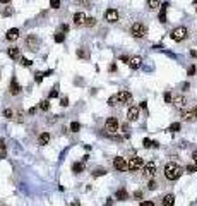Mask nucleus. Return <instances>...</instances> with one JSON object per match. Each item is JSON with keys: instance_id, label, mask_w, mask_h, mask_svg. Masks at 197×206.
Masks as SVG:
<instances>
[{"instance_id": "1", "label": "nucleus", "mask_w": 197, "mask_h": 206, "mask_svg": "<svg viewBox=\"0 0 197 206\" xmlns=\"http://www.w3.org/2000/svg\"><path fill=\"white\" fill-rule=\"evenodd\" d=\"M182 174H183V170H182V167L178 163H175V162H168V163L165 165V177L168 180H176L180 179Z\"/></svg>"}, {"instance_id": "2", "label": "nucleus", "mask_w": 197, "mask_h": 206, "mask_svg": "<svg viewBox=\"0 0 197 206\" xmlns=\"http://www.w3.org/2000/svg\"><path fill=\"white\" fill-rule=\"evenodd\" d=\"M146 33H148V28L144 26L142 22H134L132 28H130V34L134 38H144Z\"/></svg>"}, {"instance_id": "3", "label": "nucleus", "mask_w": 197, "mask_h": 206, "mask_svg": "<svg viewBox=\"0 0 197 206\" xmlns=\"http://www.w3.org/2000/svg\"><path fill=\"white\" fill-rule=\"evenodd\" d=\"M187 34H189V31H187V28H183V26H178V28H175L173 31H171V40L173 41H183L187 38Z\"/></svg>"}, {"instance_id": "4", "label": "nucleus", "mask_w": 197, "mask_h": 206, "mask_svg": "<svg viewBox=\"0 0 197 206\" xmlns=\"http://www.w3.org/2000/svg\"><path fill=\"white\" fill-rule=\"evenodd\" d=\"M118 127H120V122H118V119H115V117H110V119H106V122H105V129H106L110 134L118 132Z\"/></svg>"}, {"instance_id": "5", "label": "nucleus", "mask_w": 197, "mask_h": 206, "mask_svg": "<svg viewBox=\"0 0 197 206\" xmlns=\"http://www.w3.org/2000/svg\"><path fill=\"white\" fill-rule=\"evenodd\" d=\"M115 96H117V103H120V105H127V103L132 101V93L130 91L122 90V91H118Z\"/></svg>"}, {"instance_id": "6", "label": "nucleus", "mask_w": 197, "mask_h": 206, "mask_svg": "<svg viewBox=\"0 0 197 206\" xmlns=\"http://www.w3.org/2000/svg\"><path fill=\"white\" fill-rule=\"evenodd\" d=\"M144 165V160L141 158V156H134V158H130V162L127 163V170H130V172H137L139 168H142Z\"/></svg>"}, {"instance_id": "7", "label": "nucleus", "mask_w": 197, "mask_h": 206, "mask_svg": "<svg viewBox=\"0 0 197 206\" xmlns=\"http://www.w3.org/2000/svg\"><path fill=\"white\" fill-rule=\"evenodd\" d=\"M142 174H144V177L153 179V177L156 175V165H154V162H148L146 165H142Z\"/></svg>"}, {"instance_id": "8", "label": "nucleus", "mask_w": 197, "mask_h": 206, "mask_svg": "<svg viewBox=\"0 0 197 206\" xmlns=\"http://www.w3.org/2000/svg\"><path fill=\"white\" fill-rule=\"evenodd\" d=\"M26 47H27V50H33V52H36L38 47H40V40H38L34 34H29V36L26 38Z\"/></svg>"}, {"instance_id": "9", "label": "nucleus", "mask_w": 197, "mask_h": 206, "mask_svg": "<svg viewBox=\"0 0 197 206\" xmlns=\"http://www.w3.org/2000/svg\"><path fill=\"white\" fill-rule=\"evenodd\" d=\"M113 168L117 170V172H125V170H127V162H125V158L117 156V158L113 160Z\"/></svg>"}, {"instance_id": "10", "label": "nucleus", "mask_w": 197, "mask_h": 206, "mask_svg": "<svg viewBox=\"0 0 197 206\" xmlns=\"http://www.w3.org/2000/svg\"><path fill=\"white\" fill-rule=\"evenodd\" d=\"M105 19L108 22H117L118 21V11L117 9H106L105 11Z\"/></svg>"}, {"instance_id": "11", "label": "nucleus", "mask_w": 197, "mask_h": 206, "mask_svg": "<svg viewBox=\"0 0 197 206\" xmlns=\"http://www.w3.org/2000/svg\"><path fill=\"white\" fill-rule=\"evenodd\" d=\"M127 119H129L130 122L137 120V119H139V106H130V108H129V112H127Z\"/></svg>"}, {"instance_id": "12", "label": "nucleus", "mask_w": 197, "mask_h": 206, "mask_svg": "<svg viewBox=\"0 0 197 206\" xmlns=\"http://www.w3.org/2000/svg\"><path fill=\"white\" fill-rule=\"evenodd\" d=\"M171 103H173V105H175L176 108H183V106H185V103H187V100H185V96L178 95V96H173Z\"/></svg>"}, {"instance_id": "13", "label": "nucleus", "mask_w": 197, "mask_h": 206, "mask_svg": "<svg viewBox=\"0 0 197 206\" xmlns=\"http://www.w3.org/2000/svg\"><path fill=\"white\" fill-rule=\"evenodd\" d=\"M19 93H21V86H19V83H17L16 77H12V81H11V95L17 96Z\"/></svg>"}, {"instance_id": "14", "label": "nucleus", "mask_w": 197, "mask_h": 206, "mask_svg": "<svg viewBox=\"0 0 197 206\" xmlns=\"http://www.w3.org/2000/svg\"><path fill=\"white\" fill-rule=\"evenodd\" d=\"M5 38L9 40V41H16L17 38H19V29H17V28H11V29L7 31Z\"/></svg>"}, {"instance_id": "15", "label": "nucleus", "mask_w": 197, "mask_h": 206, "mask_svg": "<svg viewBox=\"0 0 197 206\" xmlns=\"http://www.w3.org/2000/svg\"><path fill=\"white\" fill-rule=\"evenodd\" d=\"M86 21V14L84 12H75L74 14V24L75 26H82Z\"/></svg>"}, {"instance_id": "16", "label": "nucleus", "mask_w": 197, "mask_h": 206, "mask_svg": "<svg viewBox=\"0 0 197 206\" xmlns=\"http://www.w3.org/2000/svg\"><path fill=\"white\" fill-rule=\"evenodd\" d=\"M50 132H41V134H40V137H38V144H40V146H45V144H48L50 143Z\"/></svg>"}, {"instance_id": "17", "label": "nucleus", "mask_w": 197, "mask_h": 206, "mask_svg": "<svg viewBox=\"0 0 197 206\" xmlns=\"http://www.w3.org/2000/svg\"><path fill=\"white\" fill-rule=\"evenodd\" d=\"M141 64H142V58L137 57V55H135V57H130V58H129V65H130L132 69H139V67H141Z\"/></svg>"}, {"instance_id": "18", "label": "nucleus", "mask_w": 197, "mask_h": 206, "mask_svg": "<svg viewBox=\"0 0 197 206\" xmlns=\"http://www.w3.org/2000/svg\"><path fill=\"white\" fill-rule=\"evenodd\" d=\"M7 55H9L11 58H14V60H17L19 55H21V50H19L17 47H11L9 50H7Z\"/></svg>"}, {"instance_id": "19", "label": "nucleus", "mask_w": 197, "mask_h": 206, "mask_svg": "<svg viewBox=\"0 0 197 206\" xmlns=\"http://www.w3.org/2000/svg\"><path fill=\"white\" fill-rule=\"evenodd\" d=\"M175 204V196L173 194H166L163 198V206H173Z\"/></svg>"}, {"instance_id": "20", "label": "nucleus", "mask_w": 197, "mask_h": 206, "mask_svg": "<svg viewBox=\"0 0 197 206\" xmlns=\"http://www.w3.org/2000/svg\"><path fill=\"white\" fill-rule=\"evenodd\" d=\"M115 196H117V199H118V201H125V199H129V192H127L125 189H118Z\"/></svg>"}, {"instance_id": "21", "label": "nucleus", "mask_w": 197, "mask_h": 206, "mask_svg": "<svg viewBox=\"0 0 197 206\" xmlns=\"http://www.w3.org/2000/svg\"><path fill=\"white\" fill-rule=\"evenodd\" d=\"M182 119L183 120H194V113H192V110H182Z\"/></svg>"}, {"instance_id": "22", "label": "nucleus", "mask_w": 197, "mask_h": 206, "mask_svg": "<svg viewBox=\"0 0 197 206\" xmlns=\"http://www.w3.org/2000/svg\"><path fill=\"white\" fill-rule=\"evenodd\" d=\"M82 170H84V165L79 163V162H75V163L72 165V172H74V174H81Z\"/></svg>"}, {"instance_id": "23", "label": "nucleus", "mask_w": 197, "mask_h": 206, "mask_svg": "<svg viewBox=\"0 0 197 206\" xmlns=\"http://www.w3.org/2000/svg\"><path fill=\"white\" fill-rule=\"evenodd\" d=\"M77 57L79 58H89L91 55H89V52H87L86 48H81V50H77Z\"/></svg>"}, {"instance_id": "24", "label": "nucleus", "mask_w": 197, "mask_h": 206, "mask_svg": "<svg viewBox=\"0 0 197 206\" xmlns=\"http://www.w3.org/2000/svg\"><path fill=\"white\" fill-rule=\"evenodd\" d=\"M148 5L149 9H158L161 5V0H148Z\"/></svg>"}, {"instance_id": "25", "label": "nucleus", "mask_w": 197, "mask_h": 206, "mask_svg": "<svg viewBox=\"0 0 197 206\" xmlns=\"http://www.w3.org/2000/svg\"><path fill=\"white\" fill-rule=\"evenodd\" d=\"M160 22H166V4L161 7L160 11Z\"/></svg>"}, {"instance_id": "26", "label": "nucleus", "mask_w": 197, "mask_h": 206, "mask_svg": "<svg viewBox=\"0 0 197 206\" xmlns=\"http://www.w3.org/2000/svg\"><path fill=\"white\" fill-rule=\"evenodd\" d=\"M40 108H41L43 112H48V110H50V101H48V100H41V101H40Z\"/></svg>"}, {"instance_id": "27", "label": "nucleus", "mask_w": 197, "mask_h": 206, "mask_svg": "<svg viewBox=\"0 0 197 206\" xmlns=\"http://www.w3.org/2000/svg\"><path fill=\"white\" fill-rule=\"evenodd\" d=\"M84 24H86L87 28H93V26H96V19H94V17H86Z\"/></svg>"}, {"instance_id": "28", "label": "nucleus", "mask_w": 197, "mask_h": 206, "mask_svg": "<svg viewBox=\"0 0 197 206\" xmlns=\"http://www.w3.org/2000/svg\"><path fill=\"white\" fill-rule=\"evenodd\" d=\"M64 40H65V34H64V33H55V41H57V43H62V41H64Z\"/></svg>"}, {"instance_id": "29", "label": "nucleus", "mask_w": 197, "mask_h": 206, "mask_svg": "<svg viewBox=\"0 0 197 206\" xmlns=\"http://www.w3.org/2000/svg\"><path fill=\"white\" fill-rule=\"evenodd\" d=\"M180 124H178V122H175V124H171V126L170 127H168V131H170V132H176V131H180Z\"/></svg>"}, {"instance_id": "30", "label": "nucleus", "mask_w": 197, "mask_h": 206, "mask_svg": "<svg viewBox=\"0 0 197 206\" xmlns=\"http://www.w3.org/2000/svg\"><path fill=\"white\" fill-rule=\"evenodd\" d=\"M105 174H106V170H105V168H96L94 172H93L94 177H101V175H105Z\"/></svg>"}, {"instance_id": "31", "label": "nucleus", "mask_w": 197, "mask_h": 206, "mask_svg": "<svg viewBox=\"0 0 197 206\" xmlns=\"http://www.w3.org/2000/svg\"><path fill=\"white\" fill-rule=\"evenodd\" d=\"M0 158H5V143L0 141Z\"/></svg>"}, {"instance_id": "32", "label": "nucleus", "mask_w": 197, "mask_h": 206, "mask_svg": "<svg viewBox=\"0 0 197 206\" xmlns=\"http://www.w3.org/2000/svg\"><path fill=\"white\" fill-rule=\"evenodd\" d=\"M4 117H5V119H14V112H12L11 108H5V110H4Z\"/></svg>"}, {"instance_id": "33", "label": "nucleus", "mask_w": 197, "mask_h": 206, "mask_svg": "<svg viewBox=\"0 0 197 206\" xmlns=\"http://www.w3.org/2000/svg\"><path fill=\"white\" fill-rule=\"evenodd\" d=\"M81 129V124L79 122H72V124H70V131L72 132H77Z\"/></svg>"}, {"instance_id": "34", "label": "nucleus", "mask_w": 197, "mask_h": 206, "mask_svg": "<svg viewBox=\"0 0 197 206\" xmlns=\"http://www.w3.org/2000/svg\"><path fill=\"white\" fill-rule=\"evenodd\" d=\"M43 77H45V76H43V72H36V74H34V81H36L38 84L43 81Z\"/></svg>"}, {"instance_id": "35", "label": "nucleus", "mask_w": 197, "mask_h": 206, "mask_svg": "<svg viewBox=\"0 0 197 206\" xmlns=\"http://www.w3.org/2000/svg\"><path fill=\"white\" fill-rule=\"evenodd\" d=\"M108 105H110V106H115V105H117V96H115V95L108 98Z\"/></svg>"}, {"instance_id": "36", "label": "nucleus", "mask_w": 197, "mask_h": 206, "mask_svg": "<svg viewBox=\"0 0 197 206\" xmlns=\"http://www.w3.org/2000/svg\"><path fill=\"white\" fill-rule=\"evenodd\" d=\"M50 5H52V9H59V7H60V0H50Z\"/></svg>"}, {"instance_id": "37", "label": "nucleus", "mask_w": 197, "mask_h": 206, "mask_svg": "<svg viewBox=\"0 0 197 206\" xmlns=\"http://www.w3.org/2000/svg\"><path fill=\"white\" fill-rule=\"evenodd\" d=\"M21 64H22V65H24V67H29V65H31V60H29V58H24V57H22L21 58Z\"/></svg>"}, {"instance_id": "38", "label": "nucleus", "mask_w": 197, "mask_h": 206, "mask_svg": "<svg viewBox=\"0 0 197 206\" xmlns=\"http://www.w3.org/2000/svg\"><path fill=\"white\" fill-rule=\"evenodd\" d=\"M156 185H158V184H156V180H149V184H148V189H149V191H154V189H156Z\"/></svg>"}, {"instance_id": "39", "label": "nucleus", "mask_w": 197, "mask_h": 206, "mask_svg": "<svg viewBox=\"0 0 197 206\" xmlns=\"http://www.w3.org/2000/svg\"><path fill=\"white\" fill-rule=\"evenodd\" d=\"M60 105L67 106V105H69V98H67V96H62V98H60Z\"/></svg>"}, {"instance_id": "40", "label": "nucleus", "mask_w": 197, "mask_h": 206, "mask_svg": "<svg viewBox=\"0 0 197 206\" xmlns=\"http://www.w3.org/2000/svg\"><path fill=\"white\" fill-rule=\"evenodd\" d=\"M2 14H4V16H5V17H9V16H12V14H14V11H12L11 7H7L5 11L2 12Z\"/></svg>"}, {"instance_id": "41", "label": "nucleus", "mask_w": 197, "mask_h": 206, "mask_svg": "<svg viewBox=\"0 0 197 206\" xmlns=\"http://www.w3.org/2000/svg\"><path fill=\"white\" fill-rule=\"evenodd\" d=\"M142 144H144V148H153V141H149V139H144Z\"/></svg>"}, {"instance_id": "42", "label": "nucleus", "mask_w": 197, "mask_h": 206, "mask_svg": "<svg viewBox=\"0 0 197 206\" xmlns=\"http://www.w3.org/2000/svg\"><path fill=\"white\" fill-rule=\"evenodd\" d=\"M187 174H194L195 172V165H187Z\"/></svg>"}, {"instance_id": "43", "label": "nucleus", "mask_w": 197, "mask_h": 206, "mask_svg": "<svg viewBox=\"0 0 197 206\" xmlns=\"http://www.w3.org/2000/svg\"><path fill=\"white\" fill-rule=\"evenodd\" d=\"M77 2H79L81 5H84V7H86V9H87V7H89V5H91V2H89V0H77Z\"/></svg>"}, {"instance_id": "44", "label": "nucleus", "mask_w": 197, "mask_h": 206, "mask_svg": "<svg viewBox=\"0 0 197 206\" xmlns=\"http://www.w3.org/2000/svg\"><path fill=\"white\" fill-rule=\"evenodd\" d=\"M165 101H166V103H171V93H170V91H166V93H165Z\"/></svg>"}, {"instance_id": "45", "label": "nucleus", "mask_w": 197, "mask_h": 206, "mask_svg": "<svg viewBox=\"0 0 197 206\" xmlns=\"http://www.w3.org/2000/svg\"><path fill=\"white\" fill-rule=\"evenodd\" d=\"M59 96V91H57V86H55V90L50 91V98H57Z\"/></svg>"}, {"instance_id": "46", "label": "nucleus", "mask_w": 197, "mask_h": 206, "mask_svg": "<svg viewBox=\"0 0 197 206\" xmlns=\"http://www.w3.org/2000/svg\"><path fill=\"white\" fill-rule=\"evenodd\" d=\"M16 120H17V122H22V120H24V117H22V112H17V113H16Z\"/></svg>"}, {"instance_id": "47", "label": "nucleus", "mask_w": 197, "mask_h": 206, "mask_svg": "<svg viewBox=\"0 0 197 206\" xmlns=\"http://www.w3.org/2000/svg\"><path fill=\"white\" fill-rule=\"evenodd\" d=\"M141 206H154V203H153V201H142V203H141Z\"/></svg>"}, {"instance_id": "48", "label": "nucleus", "mask_w": 197, "mask_h": 206, "mask_svg": "<svg viewBox=\"0 0 197 206\" xmlns=\"http://www.w3.org/2000/svg\"><path fill=\"white\" fill-rule=\"evenodd\" d=\"M57 119H59V115H53V117H48V124H53V122H57Z\"/></svg>"}, {"instance_id": "49", "label": "nucleus", "mask_w": 197, "mask_h": 206, "mask_svg": "<svg viewBox=\"0 0 197 206\" xmlns=\"http://www.w3.org/2000/svg\"><path fill=\"white\" fill-rule=\"evenodd\" d=\"M69 31V26H67V24H62V26H60V33H67Z\"/></svg>"}, {"instance_id": "50", "label": "nucleus", "mask_w": 197, "mask_h": 206, "mask_svg": "<svg viewBox=\"0 0 197 206\" xmlns=\"http://www.w3.org/2000/svg\"><path fill=\"white\" fill-rule=\"evenodd\" d=\"M195 74V65H190V69H189V76H194Z\"/></svg>"}, {"instance_id": "51", "label": "nucleus", "mask_w": 197, "mask_h": 206, "mask_svg": "<svg viewBox=\"0 0 197 206\" xmlns=\"http://www.w3.org/2000/svg\"><path fill=\"white\" fill-rule=\"evenodd\" d=\"M105 206H113V199H112V198H110V199L105 203Z\"/></svg>"}, {"instance_id": "52", "label": "nucleus", "mask_w": 197, "mask_h": 206, "mask_svg": "<svg viewBox=\"0 0 197 206\" xmlns=\"http://www.w3.org/2000/svg\"><path fill=\"white\" fill-rule=\"evenodd\" d=\"M192 113H194V119H197V106H194V108H192Z\"/></svg>"}, {"instance_id": "53", "label": "nucleus", "mask_w": 197, "mask_h": 206, "mask_svg": "<svg viewBox=\"0 0 197 206\" xmlns=\"http://www.w3.org/2000/svg\"><path fill=\"white\" fill-rule=\"evenodd\" d=\"M192 158H194V162H195V165H197V151H194V153H192Z\"/></svg>"}, {"instance_id": "54", "label": "nucleus", "mask_w": 197, "mask_h": 206, "mask_svg": "<svg viewBox=\"0 0 197 206\" xmlns=\"http://www.w3.org/2000/svg\"><path fill=\"white\" fill-rule=\"evenodd\" d=\"M134 196H135V198H142V192H141V191H137V192H134Z\"/></svg>"}, {"instance_id": "55", "label": "nucleus", "mask_w": 197, "mask_h": 206, "mask_svg": "<svg viewBox=\"0 0 197 206\" xmlns=\"http://www.w3.org/2000/svg\"><path fill=\"white\" fill-rule=\"evenodd\" d=\"M190 55H192L194 58H197V50H192V52H190Z\"/></svg>"}, {"instance_id": "56", "label": "nucleus", "mask_w": 197, "mask_h": 206, "mask_svg": "<svg viewBox=\"0 0 197 206\" xmlns=\"http://www.w3.org/2000/svg\"><path fill=\"white\" fill-rule=\"evenodd\" d=\"M139 106H141V108H146V106H148V103H146V101H141V105H139Z\"/></svg>"}, {"instance_id": "57", "label": "nucleus", "mask_w": 197, "mask_h": 206, "mask_svg": "<svg viewBox=\"0 0 197 206\" xmlns=\"http://www.w3.org/2000/svg\"><path fill=\"white\" fill-rule=\"evenodd\" d=\"M72 206H79V201H74V203H72Z\"/></svg>"}, {"instance_id": "58", "label": "nucleus", "mask_w": 197, "mask_h": 206, "mask_svg": "<svg viewBox=\"0 0 197 206\" xmlns=\"http://www.w3.org/2000/svg\"><path fill=\"white\" fill-rule=\"evenodd\" d=\"M0 2H2V4H9V2H11V0H0Z\"/></svg>"}, {"instance_id": "59", "label": "nucleus", "mask_w": 197, "mask_h": 206, "mask_svg": "<svg viewBox=\"0 0 197 206\" xmlns=\"http://www.w3.org/2000/svg\"><path fill=\"white\" fill-rule=\"evenodd\" d=\"M195 12H197V7H195Z\"/></svg>"}]
</instances>
